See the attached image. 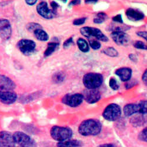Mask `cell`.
Segmentation results:
<instances>
[{
  "mask_svg": "<svg viewBox=\"0 0 147 147\" xmlns=\"http://www.w3.org/2000/svg\"><path fill=\"white\" fill-rule=\"evenodd\" d=\"M65 76L63 72H58L54 74L53 77V80L55 83H60L64 81Z\"/></svg>",
  "mask_w": 147,
  "mask_h": 147,
  "instance_id": "obj_24",
  "label": "cell"
},
{
  "mask_svg": "<svg viewBox=\"0 0 147 147\" xmlns=\"http://www.w3.org/2000/svg\"><path fill=\"white\" fill-rule=\"evenodd\" d=\"M12 34V28L10 22L7 19H0V38L8 40Z\"/></svg>",
  "mask_w": 147,
  "mask_h": 147,
  "instance_id": "obj_12",
  "label": "cell"
},
{
  "mask_svg": "<svg viewBox=\"0 0 147 147\" xmlns=\"http://www.w3.org/2000/svg\"><path fill=\"white\" fill-rule=\"evenodd\" d=\"M81 3V0H72V1L69 3L70 6L76 5L80 4Z\"/></svg>",
  "mask_w": 147,
  "mask_h": 147,
  "instance_id": "obj_40",
  "label": "cell"
},
{
  "mask_svg": "<svg viewBox=\"0 0 147 147\" xmlns=\"http://www.w3.org/2000/svg\"><path fill=\"white\" fill-rule=\"evenodd\" d=\"M98 0H85V3L86 4H95Z\"/></svg>",
  "mask_w": 147,
  "mask_h": 147,
  "instance_id": "obj_42",
  "label": "cell"
},
{
  "mask_svg": "<svg viewBox=\"0 0 147 147\" xmlns=\"http://www.w3.org/2000/svg\"><path fill=\"white\" fill-rule=\"evenodd\" d=\"M16 88V84L11 79L3 75L0 76V88L14 90Z\"/></svg>",
  "mask_w": 147,
  "mask_h": 147,
  "instance_id": "obj_17",
  "label": "cell"
},
{
  "mask_svg": "<svg viewBox=\"0 0 147 147\" xmlns=\"http://www.w3.org/2000/svg\"><path fill=\"white\" fill-rule=\"evenodd\" d=\"M109 85L111 88H112L113 90H118L119 88V85L118 84L117 81L115 79L111 78L109 80Z\"/></svg>",
  "mask_w": 147,
  "mask_h": 147,
  "instance_id": "obj_29",
  "label": "cell"
},
{
  "mask_svg": "<svg viewBox=\"0 0 147 147\" xmlns=\"http://www.w3.org/2000/svg\"><path fill=\"white\" fill-rule=\"evenodd\" d=\"M33 32L35 38L39 41H47L49 39V36L48 34L42 28L36 29Z\"/></svg>",
  "mask_w": 147,
  "mask_h": 147,
  "instance_id": "obj_20",
  "label": "cell"
},
{
  "mask_svg": "<svg viewBox=\"0 0 147 147\" xmlns=\"http://www.w3.org/2000/svg\"><path fill=\"white\" fill-rule=\"evenodd\" d=\"M17 48L18 50L24 55H30L35 50L36 44L31 40L22 39L20 40L17 43Z\"/></svg>",
  "mask_w": 147,
  "mask_h": 147,
  "instance_id": "obj_7",
  "label": "cell"
},
{
  "mask_svg": "<svg viewBox=\"0 0 147 147\" xmlns=\"http://www.w3.org/2000/svg\"><path fill=\"white\" fill-rule=\"evenodd\" d=\"M84 101L83 95L81 94H68L63 96L62 102L70 107H77L80 105Z\"/></svg>",
  "mask_w": 147,
  "mask_h": 147,
  "instance_id": "obj_8",
  "label": "cell"
},
{
  "mask_svg": "<svg viewBox=\"0 0 147 147\" xmlns=\"http://www.w3.org/2000/svg\"><path fill=\"white\" fill-rule=\"evenodd\" d=\"M59 47V43L57 42H49L47 45L46 50L44 52L45 57L50 56Z\"/></svg>",
  "mask_w": 147,
  "mask_h": 147,
  "instance_id": "obj_21",
  "label": "cell"
},
{
  "mask_svg": "<svg viewBox=\"0 0 147 147\" xmlns=\"http://www.w3.org/2000/svg\"><path fill=\"white\" fill-rule=\"evenodd\" d=\"M107 15L104 13H99L94 19V22L97 24H102L107 19Z\"/></svg>",
  "mask_w": 147,
  "mask_h": 147,
  "instance_id": "obj_23",
  "label": "cell"
},
{
  "mask_svg": "<svg viewBox=\"0 0 147 147\" xmlns=\"http://www.w3.org/2000/svg\"><path fill=\"white\" fill-rule=\"evenodd\" d=\"M50 135L53 140L61 142L71 139L73 136V132L68 127L54 126L50 130Z\"/></svg>",
  "mask_w": 147,
  "mask_h": 147,
  "instance_id": "obj_3",
  "label": "cell"
},
{
  "mask_svg": "<svg viewBox=\"0 0 147 147\" xmlns=\"http://www.w3.org/2000/svg\"><path fill=\"white\" fill-rule=\"evenodd\" d=\"M135 82H134V81L133 82V81H130V80H128V81H127V84H125V86H126L127 89H128V88L133 87L134 85L136 84H135Z\"/></svg>",
  "mask_w": 147,
  "mask_h": 147,
  "instance_id": "obj_37",
  "label": "cell"
},
{
  "mask_svg": "<svg viewBox=\"0 0 147 147\" xmlns=\"http://www.w3.org/2000/svg\"><path fill=\"white\" fill-rule=\"evenodd\" d=\"M88 39L90 47L93 49V50H96L101 48V45L98 40H97L96 39H93L92 38H90Z\"/></svg>",
  "mask_w": 147,
  "mask_h": 147,
  "instance_id": "obj_27",
  "label": "cell"
},
{
  "mask_svg": "<svg viewBox=\"0 0 147 147\" xmlns=\"http://www.w3.org/2000/svg\"><path fill=\"white\" fill-rule=\"evenodd\" d=\"M129 59H130L131 61H134V62H136L137 60V57H136V55H135L134 54H131L129 55Z\"/></svg>",
  "mask_w": 147,
  "mask_h": 147,
  "instance_id": "obj_41",
  "label": "cell"
},
{
  "mask_svg": "<svg viewBox=\"0 0 147 147\" xmlns=\"http://www.w3.org/2000/svg\"><path fill=\"white\" fill-rule=\"evenodd\" d=\"M73 38L72 37L67 39L63 44V47L65 49H67L68 48H69L72 44H73Z\"/></svg>",
  "mask_w": 147,
  "mask_h": 147,
  "instance_id": "obj_33",
  "label": "cell"
},
{
  "mask_svg": "<svg viewBox=\"0 0 147 147\" xmlns=\"http://www.w3.org/2000/svg\"><path fill=\"white\" fill-rule=\"evenodd\" d=\"M84 100L89 104H94L101 99V93L97 89L85 90L82 93Z\"/></svg>",
  "mask_w": 147,
  "mask_h": 147,
  "instance_id": "obj_11",
  "label": "cell"
},
{
  "mask_svg": "<svg viewBox=\"0 0 147 147\" xmlns=\"http://www.w3.org/2000/svg\"><path fill=\"white\" fill-rule=\"evenodd\" d=\"M57 146L60 147H72V146H81L82 142L78 140H67L64 141L58 142L57 145Z\"/></svg>",
  "mask_w": 147,
  "mask_h": 147,
  "instance_id": "obj_19",
  "label": "cell"
},
{
  "mask_svg": "<svg viewBox=\"0 0 147 147\" xmlns=\"http://www.w3.org/2000/svg\"><path fill=\"white\" fill-rule=\"evenodd\" d=\"M139 113L145 115L147 113V102L146 100L141 101L139 104Z\"/></svg>",
  "mask_w": 147,
  "mask_h": 147,
  "instance_id": "obj_26",
  "label": "cell"
},
{
  "mask_svg": "<svg viewBox=\"0 0 147 147\" xmlns=\"http://www.w3.org/2000/svg\"><path fill=\"white\" fill-rule=\"evenodd\" d=\"M37 1L38 0H25L26 4L31 6L35 5L36 3V2H37Z\"/></svg>",
  "mask_w": 147,
  "mask_h": 147,
  "instance_id": "obj_39",
  "label": "cell"
},
{
  "mask_svg": "<svg viewBox=\"0 0 147 147\" xmlns=\"http://www.w3.org/2000/svg\"><path fill=\"white\" fill-rule=\"evenodd\" d=\"M103 80V76L101 74L89 72L84 76L83 84L88 89H97L101 86Z\"/></svg>",
  "mask_w": 147,
  "mask_h": 147,
  "instance_id": "obj_2",
  "label": "cell"
},
{
  "mask_svg": "<svg viewBox=\"0 0 147 147\" xmlns=\"http://www.w3.org/2000/svg\"><path fill=\"white\" fill-rule=\"evenodd\" d=\"M124 113L127 117L139 113V105L136 104H128L124 107Z\"/></svg>",
  "mask_w": 147,
  "mask_h": 147,
  "instance_id": "obj_18",
  "label": "cell"
},
{
  "mask_svg": "<svg viewBox=\"0 0 147 147\" xmlns=\"http://www.w3.org/2000/svg\"><path fill=\"white\" fill-rule=\"evenodd\" d=\"M17 94L14 90L0 88V101L5 104H12L17 100Z\"/></svg>",
  "mask_w": 147,
  "mask_h": 147,
  "instance_id": "obj_10",
  "label": "cell"
},
{
  "mask_svg": "<svg viewBox=\"0 0 147 147\" xmlns=\"http://www.w3.org/2000/svg\"><path fill=\"white\" fill-rule=\"evenodd\" d=\"M99 146H115V145H113L112 144H102L99 145Z\"/></svg>",
  "mask_w": 147,
  "mask_h": 147,
  "instance_id": "obj_43",
  "label": "cell"
},
{
  "mask_svg": "<svg viewBox=\"0 0 147 147\" xmlns=\"http://www.w3.org/2000/svg\"><path fill=\"white\" fill-rule=\"evenodd\" d=\"M113 21L118 24H123V20H122V16L121 14H118L114 17L113 18Z\"/></svg>",
  "mask_w": 147,
  "mask_h": 147,
  "instance_id": "obj_34",
  "label": "cell"
},
{
  "mask_svg": "<svg viewBox=\"0 0 147 147\" xmlns=\"http://www.w3.org/2000/svg\"><path fill=\"white\" fill-rule=\"evenodd\" d=\"M134 46L135 48H136L137 49H140V50H146V45L142 41H137L135 42L134 44Z\"/></svg>",
  "mask_w": 147,
  "mask_h": 147,
  "instance_id": "obj_30",
  "label": "cell"
},
{
  "mask_svg": "<svg viewBox=\"0 0 147 147\" xmlns=\"http://www.w3.org/2000/svg\"><path fill=\"white\" fill-rule=\"evenodd\" d=\"M36 11L38 14L42 18L50 20L54 17L55 14L48 8V4L46 2H41L36 6Z\"/></svg>",
  "mask_w": 147,
  "mask_h": 147,
  "instance_id": "obj_13",
  "label": "cell"
},
{
  "mask_svg": "<svg viewBox=\"0 0 147 147\" xmlns=\"http://www.w3.org/2000/svg\"><path fill=\"white\" fill-rule=\"evenodd\" d=\"M77 45L80 50L83 53H87L90 50V47L87 41L83 38H79L77 40Z\"/></svg>",
  "mask_w": 147,
  "mask_h": 147,
  "instance_id": "obj_22",
  "label": "cell"
},
{
  "mask_svg": "<svg viewBox=\"0 0 147 147\" xmlns=\"http://www.w3.org/2000/svg\"><path fill=\"white\" fill-rule=\"evenodd\" d=\"M27 30L29 31L30 32H34L35 30L38 29V28H42L40 24L38 23H35V22H31L28 24L26 26Z\"/></svg>",
  "mask_w": 147,
  "mask_h": 147,
  "instance_id": "obj_28",
  "label": "cell"
},
{
  "mask_svg": "<svg viewBox=\"0 0 147 147\" xmlns=\"http://www.w3.org/2000/svg\"><path fill=\"white\" fill-rule=\"evenodd\" d=\"M102 52L105 55L111 57H116L118 55V51L113 47H108L104 49Z\"/></svg>",
  "mask_w": 147,
  "mask_h": 147,
  "instance_id": "obj_25",
  "label": "cell"
},
{
  "mask_svg": "<svg viewBox=\"0 0 147 147\" xmlns=\"http://www.w3.org/2000/svg\"><path fill=\"white\" fill-rule=\"evenodd\" d=\"M137 34L138 36H140V37L144 38L145 40H147L146 36H147V33L146 31H139L137 32Z\"/></svg>",
  "mask_w": 147,
  "mask_h": 147,
  "instance_id": "obj_36",
  "label": "cell"
},
{
  "mask_svg": "<svg viewBox=\"0 0 147 147\" xmlns=\"http://www.w3.org/2000/svg\"><path fill=\"white\" fill-rule=\"evenodd\" d=\"M115 73L117 76L119 77L122 81L127 82L131 79L132 71L130 68L122 67L117 69Z\"/></svg>",
  "mask_w": 147,
  "mask_h": 147,
  "instance_id": "obj_16",
  "label": "cell"
},
{
  "mask_svg": "<svg viewBox=\"0 0 147 147\" xmlns=\"http://www.w3.org/2000/svg\"><path fill=\"white\" fill-rule=\"evenodd\" d=\"M102 129L101 122L98 119H88L83 121L78 127V132L82 136H95Z\"/></svg>",
  "mask_w": 147,
  "mask_h": 147,
  "instance_id": "obj_1",
  "label": "cell"
},
{
  "mask_svg": "<svg viewBox=\"0 0 147 147\" xmlns=\"http://www.w3.org/2000/svg\"><path fill=\"white\" fill-rule=\"evenodd\" d=\"M113 40L118 45H127L130 42L129 36L123 31H114L111 34Z\"/></svg>",
  "mask_w": 147,
  "mask_h": 147,
  "instance_id": "obj_9",
  "label": "cell"
},
{
  "mask_svg": "<svg viewBox=\"0 0 147 147\" xmlns=\"http://www.w3.org/2000/svg\"><path fill=\"white\" fill-rule=\"evenodd\" d=\"M87 18H78L74 20L73 21V24L74 26H81L84 24L86 21Z\"/></svg>",
  "mask_w": 147,
  "mask_h": 147,
  "instance_id": "obj_32",
  "label": "cell"
},
{
  "mask_svg": "<svg viewBox=\"0 0 147 147\" xmlns=\"http://www.w3.org/2000/svg\"><path fill=\"white\" fill-rule=\"evenodd\" d=\"M16 143L13 135L7 131L0 132V147H13Z\"/></svg>",
  "mask_w": 147,
  "mask_h": 147,
  "instance_id": "obj_14",
  "label": "cell"
},
{
  "mask_svg": "<svg viewBox=\"0 0 147 147\" xmlns=\"http://www.w3.org/2000/svg\"><path fill=\"white\" fill-rule=\"evenodd\" d=\"M59 1H62V2H63V3H66V2L67 1V0H59Z\"/></svg>",
  "mask_w": 147,
  "mask_h": 147,
  "instance_id": "obj_44",
  "label": "cell"
},
{
  "mask_svg": "<svg viewBox=\"0 0 147 147\" xmlns=\"http://www.w3.org/2000/svg\"><path fill=\"white\" fill-rule=\"evenodd\" d=\"M127 18L132 21H138L144 18L145 16L142 11L134 8H128L126 11Z\"/></svg>",
  "mask_w": 147,
  "mask_h": 147,
  "instance_id": "obj_15",
  "label": "cell"
},
{
  "mask_svg": "<svg viewBox=\"0 0 147 147\" xmlns=\"http://www.w3.org/2000/svg\"><path fill=\"white\" fill-rule=\"evenodd\" d=\"M138 138L142 141L146 142L147 141V129L146 128H144L141 131L138 135Z\"/></svg>",
  "mask_w": 147,
  "mask_h": 147,
  "instance_id": "obj_31",
  "label": "cell"
},
{
  "mask_svg": "<svg viewBox=\"0 0 147 147\" xmlns=\"http://www.w3.org/2000/svg\"><path fill=\"white\" fill-rule=\"evenodd\" d=\"M80 32L85 37L88 38L94 37L97 40L102 42H107L108 41L107 36L104 35L100 29L97 28L84 27L81 28Z\"/></svg>",
  "mask_w": 147,
  "mask_h": 147,
  "instance_id": "obj_4",
  "label": "cell"
},
{
  "mask_svg": "<svg viewBox=\"0 0 147 147\" xmlns=\"http://www.w3.org/2000/svg\"><path fill=\"white\" fill-rule=\"evenodd\" d=\"M50 5H51V7H52V11L56 14L57 8H58V7H59L58 4L56 2H55V1H52V2L51 3Z\"/></svg>",
  "mask_w": 147,
  "mask_h": 147,
  "instance_id": "obj_35",
  "label": "cell"
},
{
  "mask_svg": "<svg viewBox=\"0 0 147 147\" xmlns=\"http://www.w3.org/2000/svg\"><path fill=\"white\" fill-rule=\"evenodd\" d=\"M121 115V109L117 104H110L104 110L102 116L109 121H115L119 118Z\"/></svg>",
  "mask_w": 147,
  "mask_h": 147,
  "instance_id": "obj_5",
  "label": "cell"
},
{
  "mask_svg": "<svg viewBox=\"0 0 147 147\" xmlns=\"http://www.w3.org/2000/svg\"><path fill=\"white\" fill-rule=\"evenodd\" d=\"M13 139L16 144H17L21 146L28 147L34 146L36 145L35 142L27 134L22 132L17 131L13 135Z\"/></svg>",
  "mask_w": 147,
  "mask_h": 147,
  "instance_id": "obj_6",
  "label": "cell"
},
{
  "mask_svg": "<svg viewBox=\"0 0 147 147\" xmlns=\"http://www.w3.org/2000/svg\"><path fill=\"white\" fill-rule=\"evenodd\" d=\"M142 80L144 82V83L146 85V84H147V71H146V69L143 73L142 76Z\"/></svg>",
  "mask_w": 147,
  "mask_h": 147,
  "instance_id": "obj_38",
  "label": "cell"
}]
</instances>
